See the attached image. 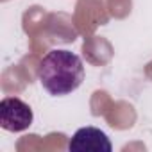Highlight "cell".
Masks as SVG:
<instances>
[{"instance_id":"cell-2","label":"cell","mask_w":152,"mask_h":152,"mask_svg":"<svg viewBox=\"0 0 152 152\" xmlns=\"http://www.w3.org/2000/svg\"><path fill=\"white\" fill-rule=\"evenodd\" d=\"M34 115L29 104L16 97H6L0 102V125L9 132H22L32 125Z\"/></svg>"},{"instance_id":"cell-1","label":"cell","mask_w":152,"mask_h":152,"mask_svg":"<svg viewBox=\"0 0 152 152\" xmlns=\"http://www.w3.org/2000/svg\"><path fill=\"white\" fill-rule=\"evenodd\" d=\"M38 79L52 97H64L75 91L84 81L83 59L70 50H50L38 66Z\"/></svg>"},{"instance_id":"cell-3","label":"cell","mask_w":152,"mask_h":152,"mask_svg":"<svg viewBox=\"0 0 152 152\" xmlns=\"http://www.w3.org/2000/svg\"><path fill=\"white\" fill-rule=\"evenodd\" d=\"M70 152H111L113 145L107 134L97 127H81L68 141Z\"/></svg>"}]
</instances>
